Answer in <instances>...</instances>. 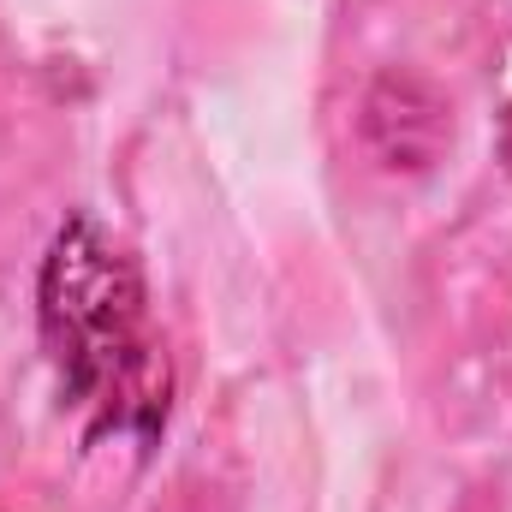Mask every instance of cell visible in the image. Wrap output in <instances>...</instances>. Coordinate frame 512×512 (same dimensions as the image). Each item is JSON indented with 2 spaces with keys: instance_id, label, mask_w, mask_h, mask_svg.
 <instances>
[{
  "instance_id": "6da1fadb",
  "label": "cell",
  "mask_w": 512,
  "mask_h": 512,
  "mask_svg": "<svg viewBox=\"0 0 512 512\" xmlns=\"http://www.w3.org/2000/svg\"><path fill=\"white\" fill-rule=\"evenodd\" d=\"M36 322L48 364L90 435L149 441L167 423L173 370L149 328L143 274L126 245L108 239L90 215H72L42 256Z\"/></svg>"
},
{
  "instance_id": "7a4b0ae2",
  "label": "cell",
  "mask_w": 512,
  "mask_h": 512,
  "mask_svg": "<svg viewBox=\"0 0 512 512\" xmlns=\"http://www.w3.org/2000/svg\"><path fill=\"white\" fill-rule=\"evenodd\" d=\"M501 167L512 173V108L501 114Z\"/></svg>"
}]
</instances>
